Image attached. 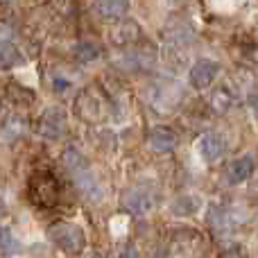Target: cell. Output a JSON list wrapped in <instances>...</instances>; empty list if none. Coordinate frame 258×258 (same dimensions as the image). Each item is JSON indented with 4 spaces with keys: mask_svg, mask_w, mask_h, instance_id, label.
Wrapping results in <instances>:
<instances>
[{
    "mask_svg": "<svg viewBox=\"0 0 258 258\" xmlns=\"http://www.w3.org/2000/svg\"><path fill=\"white\" fill-rule=\"evenodd\" d=\"M63 165H66L68 172H71V177H73V181H75L77 190H80L86 200H91V202H100V200H102V197H104L102 183L98 181L93 168L89 165V161L84 159V154H82L77 147H73V145L66 147V152H63Z\"/></svg>",
    "mask_w": 258,
    "mask_h": 258,
    "instance_id": "cell-1",
    "label": "cell"
},
{
    "mask_svg": "<svg viewBox=\"0 0 258 258\" xmlns=\"http://www.w3.org/2000/svg\"><path fill=\"white\" fill-rule=\"evenodd\" d=\"M27 200L36 209H54L59 202V181L48 170H36L27 179Z\"/></svg>",
    "mask_w": 258,
    "mask_h": 258,
    "instance_id": "cell-2",
    "label": "cell"
},
{
    "mask_svg": "<svg viewBox=\"0 0 258 258\" xmlns=\"http://www.w3.org/2000/svg\"><path fill=\"white\" fill-rule=\"evenodd\" d=\"M75 113L84 122H102L111 116V102L100 86H86L75 100Z\"/></svg>",
    "mask_w": 258,
    "mask_h": 258,
    "instance_id": "cell-3",
    "label": "cell"
},
{
    "mask_svg": "<svg viewBox=\"0 0 258 258\" xmlns=\"http://www.w3.org/2000/svg\"><path fill=\"white\" fill-rule=\"evenodd\" d=\"M48 238L66 254H82L86 247V233L75 222H54L48 229Z\"/></svg>",
    "mask_w": 258,
    "mask_h": 258,
    "instance_id": "cell-4",
    "label": "cell"
},
{
    "mask_svg": "<svg viewBox=\"0 0 258 258\" xmlns=\"http://www.w3.org/2000/svg\"><path fill=\"white\" fill-rule=\"evenodd\" d=\"M41 138L45 141H59L61 136H66L68 132V116L61 107H48L39 118V125H36Z\"/></svg>",
    "mask_w": 258,
    "mask_h": 258,
    "instance_id": "cell-5",
    "label": "cell"
},
{
    "mask_svg": "<svg viewBox=\"0 0 258 258\" xmlns=\"http://www.w3.org/2000/svg\"><path fill=\"white\" fill-rule=\"evenodd\" d=\"M150 98L156 109H161V111H172V109H177L179 104L183 102L186 95H183L181 86L174 84V82H161V84L152 86Z\"/></svg>",
    "mask_w": 258,
    "mask_h": 258,
    "instance_id": "cell-6",
    "label": "cell"
},
{
    "mask_svg": "<svg viewBox=\"0 0 258 258\" xmlns=\"http://www.w3.org/2000/svg\"><path fill=\"white\" fill-rule=\"evenodd\" d=\"M122 206L127 209V213L136 215V218H143V215H150L152 209L156 206V197L152 190H145V188H132L122 195Z\"/></svg>",
    "mask_w": 258,
    "mask_h": 258,
    "instance_id": "cell-7",
    "label": "cell"
},
{
    "mask_svg": "<svg viewBox=\"0 0 258 258\" xmlns=\"http://www.w3.org/2000/svg\"><path fill=\"white\" fill-rule=\"evenodd\" d=\"M220 63L213 59H200V61L192 63L190 73H188V82H190L192 89H209L215 80L220 77Z\"/></svg>",
    "mask_w": 258,
    "mask_h": 258,
    "instance_id": "cell-8",
    "label": "cell"
},
{
    "mask_svg": "<svg viewBox=\"0 0 258 258\" xmlns=\"http://www.w3.org/2000/svg\"><path fill=\"white\" fill-rule=\"evenodd\" d=\"M224 150H227V141H224L222 134L209 132L197 141V154L204 163H215V161L222 159Z\"/></svg>",
    "mask_w": 258,
    "mask_h": 258,
    "instance_id": "cell-9",
    "label": "cell"
},
{
    "mask_svg": "<svg viewBox=\"0 0 258 258\" xmlns=\"http://www.w3.org/2000/svg\"><path fill=\"white\" fill-rule=\"evenodd\" d=\"M147 143L154 152H172L174 147L179 145L177 132L165 125H156L147 132Z\"/></svg>",
    "mask_w": 258,
    "mask_h": 258,
    "instance_id": "cell-10",
    "label": "cell"
},
{
    "mask_svg": "<svg viewBox=\"0 0 258 258\" xmlns=\"http://www.w3.org/2000/svg\"><path fill=\"white\" fill-rule=\"evenodd\" d=\"M254 170H256L254 156L245 154V156H240V159H236V161H231V163H229V168L224 170V179H227L231 186H236V183L247 181V179L254 174Z\"/></svg>",
    "mask_w": 258,
    "mask_h": 258,
    "instance_id": "cell-11",
    "label": "cell"
},
{
    "mask_svg": "<svg viewBox=\"0 0 258 258\" xmlns=\"http://www.w3.org/2000/svg\"><path fill=\"white\" fill-rule=\"evenodd\" d=\"M240 222V218L236 215L233 209H224V206H211L209 211V224L215 233H227L231 231L236 224Z\"/></svg>",
    "mask_w": 258,
    "mask_h": 258,
    "instance_id": "cell-12",
    "label": "cell"
},
{
    "mask_svg": "<svg viewBox=\"0 0 258 258\" xmlns=\"http://www.w3.org/2000/svg\"><path fill=\"white\" fill-rule=\"evenodd\" d=\"M141 36H143L141 25H138V23H134V21L118 23V25L111 30V41H113V45H118V48L136 45Z\"/></svg>",
    "mask_w": 258,
    "mask_h": 258,
    "instance_id": "cell-13",
    "label": "cell"
},
{
    "mask_svg": "<svg viewBox=\"0 0 258 258\" xmlns=\"http://www.w3.org/2000/svg\"><path fill=\"white\" fill-rule=\"evenodd\" d=\"M129 5L132 0H95L93 12L104 21H120L129 12Z\"/></svg>",
    "mask_w": 258,
    "mask_h": 258,
    "instance_id": "cell-14",
    "label": "cell"
},
{
    "mask_svg": "<svg viewBox=\"0 0 258 258\" xmlns=\"http://www.w3.org/2000/svg\"><path fill=\"white\" fill-rule=\"evenodd\" d=\"M209 104L215 109V111H220V113H224V111H229V109L236 104V93H233V89L229 84H224V86H218V89L211 93V100H209Z\"/></svg>",
    "mask_w": 258,
    "mask_h": 258,
    "instance_id": "cell-15",
    "label": "cell"
},
{
    "mask_svg": "<svg viewBox=\"0 0 258 258\" xmlns=\"http://www.w3.org/2000/svg\"><path fill=\"white\" fill-rule=\"evenodd\" d=\"M202 209V200L195 195H181L170 204V213L172 215H181V218H188V215H195L197 211Z\"/></svg>",
    "mask_w": 258,
    "mask_h": 258,
    "instance_id": "cell-16",
    "label": "cell"
},
{
    "mask_svg": "<svg viewBox=\"0 0 258 258\" xmlns=\"http://www.w3.org/2000/svg\"><path fill=\"white\" fill-rule=\"evenodd\" d=\"M23 63V54L12 41H0V71H9Z\"/></svg>",
    "mask_w": 258,
    "mask_h": 258,
    "instance_id": "cell-17",
    "label": "cell"
},
{
    "mask_svg": "<svg viewBox=\"0 0 258 258\" xmlns=\"http://www.w3.org/2000/svg\"><path fill=\"white\" fill-rule=\"evenodd\" d=\"M100 57H102V48L98 43H91V41H82V43H77L73 48V59L77 63H84V66L86 63H93Z\"/></svg>",
    "mask_w": 258,
    "mask_h": 258,
    "instance_id": "cell-18",
    "label": "cell"
},
{
    "mask_svg": "<svg viewBox=\"0 0 258 258\" xmlns=\"http://www.w3.org/2000/svg\"><path fill=\"white\" fill-rule=\"evenodd\" d=\"M3 138L5 141H18V138L23 136V134L27 132V120L25 116H18V113H14V116L5 118L3 122Z\"/></svg>",
    "mask_w": 258,
    "mask_h": 258,
    "instance_id": "cell-19",
    "label": "cell"
},
{
    "mask_svg": "<svg viewBox=\"0 0 258 258\" xmlns=\"http://www.w3.org/2000/svg\"><path fill=\"white\" fill-rule=\"evenodd\" d=\"M7 98L12 100V104H16V107H30V104L34 102V91H30L27 86L18 84V82H12V84L7 86Z\"/></svg>",
    "mask_w": 258,
    "mask_h": 258,
    "instance_id": "cell-20",
    "label": "cell"
},
{
    "mask_svg": "<svg viewBox=\"0 0 258 258\" xmlns=\"http://www.w3.org/2000/svg\"><path fill=\"white\" fill-rule=\"evenodd\" d=\"M23 251V245L16 236H14L12 229L0 227V254L5 256H16Z\"/></svg>",
    "mask_w": 258,
    "mask_h": 258,
    "instance_id": "cell-21",
    "label": "cell"
},
{
    "mask_svg": "<svg viewBox=\"0 0 258 258\" xmlns=\"http://www.w3.org/2000/svg\"><path fill=\"white\" fill-rule=\"evenodd\" d=\"M242 61L247 66H254L258 68V43H249V45H242Z\"/></svg>",
    "mask_w": 258,
    "mask_h": 258,
    "instance_id": "cell-22",
    "label": "cell"
},
{
    "mask_svg": "<svg viewBox=\"0 0 258 258\" xmlns=\"http://www.w3.org/2000/svg\"><path fill=\"white\" fill-rule=\"evenodd\" d=\"M71 86H73V80L68 75H61V73H54L52 75V89L57 93H66Z\"/></svg>",
    "mask_w": 258,
    "mask_h": 258,
    "instance_id": "cell-23",
    "label": "cell"
},
{
    "mask_svg": "<svg viewBox=\"0 0 258 258\" xmlns=\"http://www.w3.org/2000/svg\"><path fill=\"white\" fill-rule=\"evenodd\" d=\"M218 258H247V256H245V251H242L240 247H229V249H224Z\"/></svg>",
    "mask_w": 258,
    "mask_h": 258,
    "instance_id": "cell-24",
    "label": "cell"
},
{
    "mask_svg": "<svg viewBox=\"0 0 258 258\" xmlns=\"http://www.w3.org/2000/svg\"><path fill=\"white\" fill-rule=\"evenodd\" d=\"M120 258H141V256H138V249H136V247H127V249L122 251Z\"/></svg>",
    "mask_w": 258,
    "mask_h": 258,
    "instance_id": "cell-25",
    "label": "cell"
},
{
    "mask_svg": "<svg viewBox=\"0 0 258 258\" xmlns=\"http://www.w3.org/2000/svg\"><path fill=\"white\" fill-rule=\"evenodd\" d=\"M7 213V206H5V202H3V197H0V218Z\"/></svg>",
    "mask_w": 258,
    "mask_h": 258,
    "instance_id": "cell-26",
    "label": "cell"
},
{
    "mask_svg": "<svg viewBox=\"0 0 258 258\" xmlns=\"http://www.w3.org/2000/svg\"><path fill=\"white\" fill-rule=\"evenodd\" d=\"M251 107H254V116H256V120H258V98L254 100V104H251Z\"/></svg>",
    "mask_w": 258,
    "mask_h": 258,
    "instance_id": "cell-27",
    "label": "cell"
}]
</instances>
